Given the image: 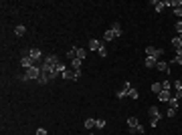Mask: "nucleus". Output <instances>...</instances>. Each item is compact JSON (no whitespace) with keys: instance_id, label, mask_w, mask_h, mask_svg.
<instances>
[{"instance_id":"13","label":"nucleus","mask_w":182,"mask_h":135,"mask_svg":"<svg viewBox=\"0 0 182 135\" xmlns=\"http://www.w3.org/2000/svg\"><path fill=\"white\" fill-rule=\"evenodd\" d=\"M138 125H140V121H138L136 117H130V119H127V127H130L132 131H136V127H138Z\"/></svg>"},{"instance_id":"17","label":"nucleus","mask_w":182,"mask_h":135,"mask_svg":"<svg viewBox=\"0 0 182 135\" xmlns=\"http://www.w3.org/2000/svg\"><path fill=\"white\" fill-rule=\"evenodd\" d=\"M172 65H182V51L176 53V56L172 58Z\"/></svg>"},{"instance_id":"33","label":"nucleus","mask_w":182,"mask_h":135,"mask_svg":"<svg viewBox=\"0 0 182 135\" xmlns=\"http://www.w3.org/2000/svg\"><path fill=\"white\" fill-rule=\"evenodd\" d=\"M174 14H176V16H182V8H180V6H178V8H174Z\"/></svg>"},{"instance_id":"8","label":"nucleus","mask_w":182,"mask_h":135,"mask_svg":"<svg viewBox=\"0 0 182 135\" xmlns=\"http://www.w3.org/2000/svg\"><path fill=\"white\" fill-rule=\"evenodd\" d=\"M156 69H158V71H162V73H166V75L170 73V65H168V63H162V61H158V63H156Z\"/></svg>"},{"instance_id":"23","label":"nucleus","mask_w":182,"mask_h":135,"mask_svg":"<svg viewBox=\"0 0 182 135\" xmlns=\"http://www.w3.org/2000/svg\"><path fill=\"white\" fill-rule=\"evenodd\" d=\"M95 127V119H85V129H93Z\"/></svg>"},{"instance_id":"28","label":"nucleus","mask_w":182,"mask_h":135,"mask_svg":"<svg viewBox=\"0 0 182 135\" xmlns=\"http://www.w3.org/2000/svg\"><path fill=\"white\" fill-rule=\"evenodd\" d=\"M162 89H166V91H170V89H172V85H170V81H162Z\"/></svg>"},{"instance_id":"22","label":"nucleus","mask_w":182,"mask_h":135,"mask_svg":"<svg viewBox=\"0 0 182 135\" xmlns=\"http://www.w3.org/2000/svg\"><path fill=\"white\" fill-rule=\"evenodd\" d=\"M178 105H180V101H178L176 97H172L170 101H168V107H172V109H178Z\"/></svg>"},{"instance_id":"25","label":"nucleus","mask_w":182,"mask_h":135,"mask_svg":"<svg viewBox=\"0 0 182 135\" xmlns=\"http://www.w3.org/2000/svg\"><path fill=\"white\" fill-rule=\"evenodd\" d=\"M97 55H99V56H107V48H105L103 43H101V46H99V51H97Z\"/></svg>"},{"instance_id":"24","label":"nucleus","mask_w":182,"mask_h":135,"mask_svg":"<svg viewBox=\"0 0 182 135\" xmlns=\"http://www.w3.org/2000/svg\"><path fill=\"white\" fill-rule=\"evenodd\" d=\"M150 89L154 91V93H160V91H164V89H162V83H154V85H152Z\"/></svg>"},{"instance_id":"15","label":"nucleus","mask_w":182,"mask_h":135,"mask_svg":"<svg viewBox=\"0 0 182 135\" xmlns=\"http://www.w3.org/2000/svg\"><path fill=\"white\" fill-rule=\"evenodd\" d=\"M172 46L176 48V53H178V51H182V40H180V36H176V38H172Z\"/></svg>"},{"instance_id":"20","label":"nucleus","mask_w":182,"mask_h":135,"mask_svg":"<svg viewBox=\"0 0 182 135\" xmlns=\"http://www.w3.org/2000/svg\"><path fill=\"white\" fill-rule=\"evenodd\" d=\"M67 56H69V61H73V58H77V46H73V48H69Z\"/></svg>"},{"instance_id":"32","label":"nucleus","mask_w":182,"mask_h":135,"mask_svg":"<svg viewBox=\"0 0 182 135\" xmlns=\"http://www.w3.org/2000/svg\"><path fill=\"white\" fill-rule=\"evenodd\" d=\"M136 133H144V125H142V123L136 127Z\"/></svg>"},{"instance_id":"11","label":"nucleus","mask_w":182,"mask_h":135,"mask_svg":"<svg viewBox=\"0 0 182 135\" xmlns=\"http://www.w3.org/2000/svg\"><path fill=\"white\" fill-rule=\"evenodd\" d=\"M156 63H158V56H146V67L148 69H156Z\"/></svg>"},{"instance_id":"31","label":"nucleus","mask_w":182,"mask_h":135,"mask_svg":"<svg viewBox=\"0 0 182 135\" xmlns=\"http://www.w3.org/2000/svg\"><path fill=\"white\" fill-rule=\"evenodd\" d=\"M176 32L182 34V20H180V22H176Z\"/></svg>"},{"instance_id":"27","label":"nucleus","mask_w":182,"mask_h":135,"mask_svg":"<svg viewBox=\"0 0 182 135\" xmlns=\"http://www.w3.org/2000/svg\"><path fill=\"white\" fill-rule=\"evenodd\" d=\"M95 127L103 129V127H105V119H95Z\"/></svg>"},{"instance_id":"10","label":"nucleus","mask_w":182,"mask_h":135,"mask_svg":"<svg viewBox=\"0 0 182 135\" xmlns=\"http://www.w3.org/2000/svg\"><path fill=\"white\" fill-rule=\"evenodd\" d=\"M109 30L114 32V36H115V38H119V36H122V26H119L117 22H114V24H111V26H109Z\"/></svg>"},{"instance_id":"9","label":"nucleus","mask_w":182,"mask_h":135,"mask_svg":"<svg viewBox=\"0 0 182 135\" xmlns=\"http://www.w3.org/2000/svg\"><path fill=\"white\" fill-rule=\"evenodd\" d=\"M49 81H51V75H49V73H45V71H41V77H39V81H36V83H39V85H47Z\"/></svg>"},{"instance_id":"36","label":"nucleus","mask_w":182,"mask_h":135,"mask_svg":"<svg viewBox=\"0 0 182 135\" xmlns=\"http://www.w3.org/2000/svg\"><path fill=\"white\" fill-rule=\"evenodd\" d=\"M89 135H93V133H89Z\"/></svg>"},{"instance_id":"4","label":"nucleus","mask_w":182,"mask_h":135,"mask_svg":"<svg viewBox=\"0 0 182 135\" xmlns=\"http://www.w3.org/2000/svg\"><path fill=\"white\" fill-rule=\"evenodd\" d=\"M170 99H172L170 91H166V89H164V91H160V93H158V101H162V103H168Z\"/></svg>"},{"instance_id":"21","label":"nucleus","mask_w":182,"mask_h":135,"mask_svg":"<svg viewBox=\"0 0 182 135\" xmlns=\"http://www.w3.org/2000/svg\"><path fill=\"white\" fill-rule=\"evenodd\" d=\"M127 97H132V99H138V97H140V93H138V89H134V87H130V91H127Z\"/></svg>"},{"instance_id":"30","label":"nucleus","mask_w":182,"mask_h":135,"mask_svg":"<svg viewBox=\"0 0 182 135\" xmlns=\"http://www.w3.org/2000/svg\"><path fill=\"white\" fill-rule=\"evenodd\" d=\"M166 115H168V117H174V115H176V109H172V107H168V111H166Z\"/></svg>"},{"instance_id":"2","label":"nucleus","mask_w":182,"mask_h":135,"mask_svg":"<svg viewBox=\"0 0 182 135\" xmlns=\"http://www.w3.org/2000/svg\"><path fill=\"white\" fill-rule=\"evenodd\" d=\"M20 67L26 71V69H31V67H36V61H33L31 56H28V51L23 55V58H20Z\"/></svg>"},{"instance_id":"3","label":"nucleus","mask_w":182,"mask_h":135,"mask_svg":"<svg viewBox=\"0 0 182 135\" xmlns=\"http://www.w3.org/2000/svg\"><path fill=\"white\" fill-rule=\"evenodd\" d=\"M61 77H63L65 81H77V79L81 77V71H75V69H71V71H69V69H67V71H65Z\"/></svg>"},{"instance_id":"1","label":"nucleus","mask_w":182,"mask_h":135,"mask_svg":"<svg viewBox=\"0 0 182 135\" xmlns=\"http://www.w3.org/2000/svg\"><path fill=\"white\" fill-rule=\"evenodd\" d=\"M39 77H41V67L36 65V67L26 69L23 75H20V81H39Z\"/></svg>"},{"instance_id":"34","label":"nucleus","mask_w":182,"mask_h":135,"mask_svg":"<svg viewBox=\"0 0 182 135\" xmlns=\"http://www.w3.org/2000/svg\"><path fill=\"white\" fill-rule=\"evenodd\" d=\"M36 135H47V131H45V129H39V131H36Z\"/></svg>"},{"instance_id":"16","label":"nucleus","mask_w":182,"mask_h":135,"mask_svg":"<svg viewBox=\"0 0 182 135\" xmlns=\"http://www.w3.org/2000/svg\"><path fill=\"white\" fill-rule=\"evenodd\" d=\"M81 63H83L81 58H73V61H71V67L75 69V71H81Z\"/></svg>"},{"instance_id":"18","label":"nucleus","mask_w":182,"mask_h":135,"mask_svg":"<svg viewBox=\"0 0 182 135\" xmlns=\"http://www.w3.org/2000/svg\"><path fill=\"white\" fill-rule=\"evenodd\" d=\"M14 34H16V36H24V34H26V28L20 24V26H16V28H14Z\"/></svg>"},{"instance_id":"6","label":"nucleus","mask_w":182,"mask_h":135,"mask_svg":"<svg viewBox=\"0 0 182 135\" xmlns=\"http://www.w3.org/2000/svg\"><path fill=\"white\" fill-rule=\"evenodd\" d=\"M150 117H152L154 121H158L160 117H162V113H160V109L156 107V105H152V107H150Z\"/></svg>"},{"instance_id":"26","label":"nucleus","mask_w":182,"mask_h":135,"mask_svg":"<svg viewBox=\"0 0 182 135\" xmlns=\"http://www.w3.org/2000/svg\"><path fill=\"white\" fill-rule=\"evenodd\" d=\"M85 55H87V53H85V48H79V46H77V58H81V61H83V58H85Z\"/></svg>"},{"instance_id":"5","label":"nucleus","mask_w":182,"mask_h":135,"mask_svg":"<svg viewBox=\"0 0 182 135\" xmlns=\"http://www.w3.org/2000/svg\"><path fill=\"white\" fill-rule=\"evenodd\" d=\"M130 87H132V85H130V83H127V81H125L124 85H122V89L117 91V99H124L125 95H127V91H130Z\"/></svg>"},{"instance_id":"35","label":"nucleus","mask_w":182,"mask_h":135,"mask_svg":"<svg viewBox=\"0 0 182 135\" xmlns=\"http://www.w3.org/2000/svg\"><path fill=\"white\" fill-rule=\"evenodd\" d=\"M178 6H180V8H182V0H178Z\"/></svg>"},{"instance_id":"14","label":"nucleus","mask_w":182,"mask_h":135,"mask_svg":"<svg viewBox=\"0 0 182 135\" xmlns=\"http://www.w3.org/2000/svg\"><path fill=\"white\" fill-rule=\"evenodd\" d=\"M99 46H101V43L97 38H91L89 40V51H99Z\"/></svg>"},{"instance_id":"12","label":"nucleus","mask_w":182,"mask_h":135,"mask_svg":"<svg viewBox=\"0 0 182 135\" xmlns=\"http://www.w3.org/2000/svg\"><path fill=\"white\" fill-rule=\"evenodd\" d=\"M152 6L156 8V12H162L164 6H166V2H162V0H152Z\"/></svg>"},{"instance_id":"7","label":"nucleus","mask_w":182,"mask_h":135,"mask_svg":"<svg viewBox=\"0 0 182 135\" xmlns=\"http://www.w3.org/2000/svg\"><path fill=\"white\" fill-rule=\"evenodd\" d=\"M28 56H31L33 61H41V58H43V53H41L39 48H31V51H28Z\"/></svg>"},{"instance_id":"29","label":"nucleus","mask_w":182,"mask_h":135,"mask_svg":"<svg viewBox=\"0 0 182 135\" xmlns=\"http://www.w3.org/2000/svg\"><path fill=\"white\" fill-rule=\"evenodd\" d=\"M172 87H174V91H182V81H176Z\"/></svg>"},{"instance_id":"19","label":"nucleus","mask_w":182,"mask_h":135,"mask_svg":"<svg viewBox=\"0 0 182 135\" xmlns=\"http://www.w3.org/2000/svg\"><path fill=\"white\" fill-rule=\"evenodd\" d=\"M114 38H115L114 32H111V30L107 28V30H105V34H103V40H105V43H109V40H114Z\"/></svg>"}]
</instances>
